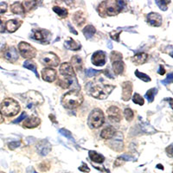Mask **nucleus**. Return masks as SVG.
<instances>
[{
    "instance_id": "obj_1",
    "label": "nucleus",
    "mask_w": 173,
    "mask_h": 173,
    "mask_svg": "<svg viewBox=\"0 0 173 173\" xmlns=\"http://www.w3.org/2000/svg\"><path fill=\"white\" fill-rule=\"evenodd\" d=\"M83 102L82 94L76 90H72L65 94L62 99V103L63 107L68 109L76 108Z\"/></svg>"
},
{
    "instance_id": "obj_2",
    "label": "nucleus",
    "mask_w": 173,
    "mask_h": 173,
    "mask_svg": "<svg viewBox=\"0 0 173 173\" xmlns=\"http://www.w3.org/2000/svg\"><path fill=\"white\" fill-rule=\"evenodd\" d=\"M121 10L122 9L119 4V1L111 0L101 2L98 7V12L101 17L115 16L119 12H120Z\"/></svg>"
},
{
    "instance_id": "obj_3",
    "label": "nucleus",
    "mask_w": 173,
    "mask_h": 173,
    "mask_svg": "<svg viewBox=\"0 0 173 173\" xmlns=\"http://www.w3.org/2000/svg\"><path fill=\"white\" fill-rule=\"evenodd\" d=\"M1 114L4 115L11 117V116L17 115L20 111V106L15 99L11 98H7L3 100L1 103Z\"/></svg>"
},
{
    "instance_id": "obj_4",
    "label": "nucleus",
    "mask_w": 173,
    "mask_h": 173,
    "mask_svg": "<svg viewBox=\"0 0 173 173\" xmlns=\"http://www.w3.org/2000/svg\"><path fill=\"white\" fill-rule=\"evenodd\" d=\"M114 89V86L111 85H96L92 87L90 89V94L96 99H107L112 91Z\"/></svg>"
},
{
    "instance_id": "obj_5",
    "label": "nucleus",
    "mask_w": 173,
    "mask_h": 173,
    "mask_svg": "<svg viewBox=\"0 0 173 173\" xmlns=\"http://www.w3.org/2000/svg\"><path fill=\"white\" fill-rule=\"evenodd\" d=\"M104 121H105L104 113L100 109L95 108L91 112L88 117V125L91 128H99L103 125Z\"/></svg>"
},
{
    "instance_id": "obj_6",
    "label": "nucleus",
    "mask_w": 173,
    "mask_h": 173,
    "mask_svg": "<svg viewBox=\"0 0 173 173\" xmlns=\"http://www.w3.org/2000/svg\"><path fill=\"white\" fill-rule=\"evenodd\" d=\"M40 62L42 65L47 67H56L60 63V59L52 52H47L41 55Z\"/></svg>"
},
{
    "instance_id": "obj_7",
    "label": "nucleus",
    "mask_w": 173,
    "mask_h": 173,
    "mask_svg": "<svg viewBox=\"0 0 173 173\" xmlns=\"http://www.w3.org/2000/svg\"><path fill=\"white\" fill-rule=\"evenodd\" d=\"M18 49H19V52L21 56L27 59H31V58L35 57L36 55V49L32 47L30 44L25 42H21L18 44Z\"/></svg>"
},
{
    "instance_id": "obj_8",
    "label": "nucleus",
    "mask_w": 173,
    "mask_h": 173,
    "mask_svg": "<svg viewBox=\"0 0 173 173\" xmlns=\"http://www.w3.org/2000/svg\"><path fill=\"white\" fill-rule=\"evenodd\" d=\"M24 96H26L25 99L28 101V107H31V106H36V105H40L43 102V98L41 94H39L36 91H30L23 94Z\"/></svg>"
},
{
    "instance_id": "obj_9",
    "label": "nucleus",
    "mask_w": 173,
    "mask_h": 173,
    "mask_svg": "<svg viewBox=\"0 0 173 173\" xmlns=\"http://www.w3.org/2000/svg\"><path fill=\"white\" fill-rule=\"evenodd\" d=\"M91 61L94 65L97 67H102L106 64V53L99 50L93 54Z\"/></svg>"
},
{
    "instance_id": "obj_10",
    "label": "nucleus",
    "mask_w": 173,
    "mask_h": 173,
    "mask_svg": "<svg viewBox=\"0 0 173 173\" xmlns=\"http://www.w3.org/2000/svg\"><path fill=\"white\" fill-rule=\"evenodd\" d=\"M58 84L62 88H72L74 85H77V79L75 76H61L59 79Z\"/></svg>"
},
{
    "instance_id": "obj_11",
    "label": "nucleus",
    "mask_w": 173,
    "mask_h": 173,
    "mask_svg": "<svg viewBox=\"0 0 173 173\" xmlns=\"http://www.w3.org/2000/svg\"><path fill=\"white\" fill-rule=\"evenodd\" d=\"M42 78L48 82H53L56 78V71L51 68H45L42 70Z\"/></svg>"
},
{
    "instance_id": "obj_12",
    "label": "nucleus",
    "mask_w": 173,
    "mask_h": 173,
    "mask_svg": "<svg viewBox=\"0 0 173 173\" xmlns=\"http://www.w3.org/2000/svg\"><path fill=\"white\" fill-rule=\"evenodd\" d=\"M36 149H37V151L40 155L46 156L51 151V145L47 140H41L36 145Z\"/></svg>"
},
{
    "instance_id": "obj_13",
    "label": "nucleus",
    "mask_w": 173,
    "mask_h": 173,
    "mask_svg": "<svg viewBox=\"0 0 173 173\" xmlns=\"http://www.w3.org/2000/svg\"><path fill=\"white\" fill-rule=\"evenodd\" d=\"M122 99L128 101L132 97V84L130 82H125L122 84Z\"/></svg>"
},
{
    "instance_id": "obj_14",
    "label": "nucleus",
    "mask_w": 173,
    "mask_h": 173,
    "mask_svg": "<svg viewBox=\"0 0 173 173\" xmlns=\"http://www.w3.org/2000/svg\"><path fill=\"white\" fill-rule=\"evenodd\" d=\"M147 22L151 26L159 27L162 24V17L156 12H151L147 15Z\"/></svg>"
},
{
    "instance_id": "obj_15",
    "label": "nucleus",
    "mask_w": 173,
    "mask_h": 173,
    "mask_svg": "<svg viewBox=\"0 0 173 173\" xmlns=\"http://www.w3.org/2000/svg\"><path fill=\"white\" fill-rule=\"evenodd\" d=\"M4 58L10 62H15L18 59V53L15 47H10L4 52Z\"/></svg>"
},
{
    "instance_id": "obj_16",
    "label": "nucleus",
    "mask_w": 173,
    "mask_h": 173,
    "mask_svg": "<svg viewBox=\"0 0 173 173\" xmlns=\"http://www.w3.org/2000/svg\"><path fill=\"white\" fill-rule=\"evenodd\" d=\"M60 73L62 76H75L74 68L68 62H64L61 65Z\"/></svg>"
},
{
    "instance_id": "obj_17",
    "label": "nucleus",
    "mask_w": 173,
    "mask_h": 173,
    "mask_svg": "<svg viewBox=\"0 0 173 173\" xmlns=\"http://www.w3.org/2000/svg\"><path fill=\"white\" fill-rule=\"evenodd\" d=\"M107 114L110 118V120L118 122L121 120V114H120V110L116 107H111L107 109Z\"/></svg>"
},
{
    "instance_id": "obj_18",
    "label": "nucleus",
    "mask_w": 173,
    "mask_h": 173,
    "mask_svg": "<svg viewBox=\"0 0 173 173\" xmlns=\"http://www.w3.org/2000/svg\"><path fill=\"white\" fill-rule=\"evenodd\" d=\"M22 24H23V22L21 20H18V19L9 20L8 22L6 23L5 28L7 29L9 32L12 33V32H15L16 30H17L18 28L22 25Z\"/></svg>"
},
{
    "instance_id": "obj_19",
    "label": "nucleus",
    "mask_w": 173,
    "mask_h": 173,
    "mask_svg": "<svg viewBox=\"0 0 173 173\" xmlns=\"http://www.w3.org/2000/svg\"><path fill=\"white\" fill-rule=\"evenodd\" d=\"M50 33L48 30H36L35 31L34 34V38L37 41L45 42L48 41V39H50Z\"/></svg>"
},
{
    "instance_id": "obj_20",
    "label": "nucleus",
    "mask_w": 173,
    "mask_h": 173,
    "mask_svg": "<svg viewBox=\"0 0 173 173\" xmlns=\"http://www.w3.org/2000/svg\"><path fill=\"white\" fill-rule=\"evenodd\" d=\"M41 123V120L36 117V116H32L29 119H27L24 123L25 126L26 128H35L36 126H38Z\"/></svg>"
},
{
    "instance_id": "obj_21",
    "label": "nucleus",
    "mask_w": 173,
    "mask_h": 173,
    "mask_svg": "<svg viewBox=\"0 0 173 173\" xmlns=\"http://www.w3.org/2000/svg\"><path fill=\"white\" fill-rule=\"evenodd\" d=\"M115 130H114V127L108 126V127H106L105 129L102 130V132L100 133V136H101V138H103V139L110 140V139H112V138L115 135Z\"/></svg>"
},
{
    "instance_id": "obj_22",
    "label": "nucleus",
    "mask_w": 173,
    "mask_h": 173,
    "mask_svg": "<svg viewBox=\"0 0 173 173\" xmlns=\"http://www.w3.org/2000/svg\"><path fill=\"white\" fill-rule=\"evenodd\" d=\"M147 58H148L147 54H146V53H140V54L135 55V56L132 58V61L135 64L140 65V64L145 63V62H146Z\"/></svg>"
},
{
    "instance_id": "obj_23",
    "label": "nucleus",
    "mask_w": 173,
    "mask_h": 173,
    "mask_svg": "<svg viewBox=\"0 0 173 173\" xmlns=\"http://www.w3.org/2000/svg\"><path fill=\"white\" fill-rule=\"evenodd\" d=\"M113 70L115 74H121L125 69V64L122 61H116L113 62Z\"/></svg>"
},
{
    "instance_id": "obj_24",
    "label": "nucleus",
    "mask_w": 173,
    "mask_h": 173,
    "mask_svg": "<svg viewBox=\"0 0 173 173\" xmlns=\"http://www.w3.org/2000/svg\"><path fill=\"white\" fill-rule=\"evenodd\" d=\"M89 157H90V159L93 162L98 163V164H101L105 161L104 156H102L101 154H99V153L94 151H89Z\"/></svg>"
},
{
    "instance_id": "obj_25",
    "label": "nucleus",
    "mask_w": 173,
    "mask_h": 173,
    "mask_svg": "<svg viewBox=\"0 0 173 173\" xmlns=\"http://www.w3.org/2000/svg\"><path fill=\"white\" fill-rule=\"evenodd\" d=\"M64 46L66 47L68 50H78L81 49V44L77 42H75L74 40H73L72 38H69L68 39L65 43H64Z\"/></svg>"
},
{
    "instance_id": "obj_26",
    "label": "nucleus",
    "mask_w": 173,
    "mask_h": 173,
    "mask_svg": "<svg viewBox=\"0 0 173 173\" xmlns=\"http://www.w3.org/2000/svg\"><path fill=\"white\" fill-rule=\"evenodd\" d=\"M10 10L12 13L14 14H18V15H23L25 14V8L23 6V4L19 2H16L14 3L11 7H10Z\"/></svg>"
},
{
    "instance_id": "obj_27",
    "label": "nucleus",
    "mask_w": 173,
    "mask_h": 173,
    "mask_svg": "<svg viewBox=\"0 0 173 173\" xmlns=\"http://www.w3.org/2000/svg\"><path fill=\"white\" fill-rule=\"evenodd\" d=\"M73 20L74 21V23L78 26H82V25L85 23L86 21V18L84 16V13L82 11H77L75 12L73 16Z\"/></svg>"
},
{
    "instance_id": "obj_28",
    "label": "nucleus",
    "mask_w": 173,
    "mask_h": 173,
    "mask_svg": "<svg viewBox=\"0 0 173 173\" xmlns=\"http://www.w3.org/2000/svg\"><path fill=\"white\" fill-rule=\"evenodd\" d=\"M82 32L83 35L85 36V37L87 39H90V38H92L94 36V35L95 34L96 30H95V28L93 25H88V26H86L83 29Z\"/></svg>"
},
{
    "instance_id": "obj_29",
    "label": "nucleus",
    "mask_w": 173,
    "mask_h": 173,
    "mask_svg": "<svg viewBox=\"0 0 173 173\" xmlns=\"http://www.w3.org/2000/svg\"><path fill=\"white\" fill-rule=\"evenodd\" d=\"M71 66H74L76 70H81L82 68V59L79 56H74L71 59Z\"/></svg>"
},
{
    "instance_id": "obj_30",
    "label": "nucleus",
    "mask_w": 173,
    "mask_h": 173,
    "mask_svg": "<svg viewBox=\"0 0 173 173\" xmlns=\"http://www.w3.org/2000/svg\"><path fill=\"white\" fill-rule=\"evenodd\" d=\"M24 67H25V68H28V69L31 70L33 73H35V74L36 75L37 78L39 77L38 73H37V70H36V65L34 63V62L30 61V60H27V61H25V62H24Z\"/></svg>"
},
{
    "instance_id": "obj_31",
    "label": "nucleus",
    "mask_w": 173,
    "mask_h": 173,
    "mask_svg": "<svg viewBox=\"0 0 173 173\" xmlns=\"http://www.w3.org/2000/svg\"><path fill=\"white\" fill-rule=\"evenodd\" d=\"M53 10L57 14L59 17H62V18L66 17L68 16V14L67 9L62 8V7H59V6H54L53 7Z\"/></svg>"
},
{
    "instance_id": "obj_32",
    "label": "nucleus",
    "mask_w": 173,
    "mask_h": 173,
    "mask_svg": "<svg viewBox=\"0 0 173 173\" xmlns=\"http://www.w3.org/2000/svg\"><path fill=\"white\" fill-rule=\"evenodd\" d=\"M157 88H151V89H149L147 92H146V98L147 99L149 102H152L153 100H154V97H155V95L157 94Z\"/></svg>"
},
{
    "instance_id": "obj_33",
    "label": "nucleus",
    "mask_w": 173,
    "mask_h": 173,
    "mask_svg": "<svg viewBox=\"0 0 173 173\" xmlns=\"http://www.w3.org/2000/svg\"><path fill=\"white\" fill-rule=\"evenodd\" d=\"M135 75L140 79V80H142L143 82H151V78L149 77L147 74H144V73H141L140 71H138V70H136L135 71Z\"/></svg>"
},
{
    "instance_id": "obj_34",
    "label": "nucleus",
    "mask_w": 173,
    "mask_h": 173,
    "mask_svg": "<svg viewBox=\"0 0 173 173\" xmlns=\"http://www.w3.org/2000/svg\"><path fill=\"white\" fill-rule=\"evenodd\" d=\"M110 59H111L112 62H116V61H122V55H121L120 52L114 51V52H112V53H111Z\"/></svg>"
},
{
    "instance_id": "obj_35",
    "label": "nucleus",
    "mask_w": 173,
    "mask_h": 173,
    "mask_svg": "<svg viewBox=\"0 0 173 173\" xmlns=\"http://www.w3.org/2000/svg\"><path fill=\"white\" fill-rule=\"evenodd\" d=\"M132 101L137 104V105H140V106H143L144 103H145V100L144 99L140 96L139 94H135L132 97Z\"/></svg>"
},
{
    "instance_id": "obj_36",
    "label": "nucleus",
    "mask_w": 173,
    "mask_h": 173,
    "mask_svg": "<svg viewBox=\"0 0 173 173\" xmlns=\"http://www.w3.org/2000/svg\"><path fill=\"white\" fill-rule=\"evenodd\" d=\"M124 114H125V118L126 120L131 121L133 119V112L131 108H125L124 110Z\"/></svg>"
},
{
    "instance_id": "obj_37",
    "label": "nucleus",
    "mask_w": 173,
    "mask_h": 173,
    "mask_svg": "<svg viewBox=\"0 0 173 173\" xmlns=\"http://www.w3.org/2000/svg\"><path fill=\"white\" fill-rule=\"evenodd\" d=\"M59 132H60L62 135L65 136V137L68 138V140H72V141H74V138H73V136H72L71 132H69V131H68V130H66V129H60V130H59Z\"/></svg>"
},
{
    "instance_id": "obj_38",
    "label": "nucleus",
    "mask_w": 173,
    "mask_h": 173,
    "mask_svg": "<svg viewBox=\"0 0 173 173\" xmlns=\"http://www.w3.org/2000/svg\"><path fill=\"white\" fill-rule=\"evenodd\" d=\"M100 73V71L98 70H95V69H93V68H88L86 70V75L88 77H93V76H95L97 74H99Z\"/></svg>"
},
{
    "instance_id": "obj_39",
    "label": "nucleus",
    "mask_w": 173,
    "mask_h": 173,
    "mask_svg": "<svg viewBox=\"0 0 173 173\" xmlns=\"http://www.w3.org/2000/svg\"><path fill=\"white\" fill-rule=\"evenodd\" d=\"M35 4H36V2L35 1H25L24 3V5L25 7L24 8L26 9V10H30L31 9L35 7Z\"/></svg>"
},
{
    "instance_id": "obj_40",
    "label": "nucleus",
    "mask_w": 173,
    "mask_h": 173,
    "mask_svg": "<svg viewBox=\"0 0 173 173\" xmlns=\"http://www.w3.org/2000/svg\"><path fill=\"white\" fill-rule=\"evenodd\" d=\"M170 2H165V1H158V0H156V4L158 5V7L161 9L162 10H167V4H169Z\"/></svg>"
},
{
    "instance_id": "obj_41",
    "label": "nucleus",
    "mask_w": 173,
    "mask_h": 173,
    "mask_svg": "<svg viewBox=\"0 0 173 173\" xmlns=\"http://www.w3.org/2000/svg\"><path fill=\"white\" fill-rule=\"evenodd\" d=\"M172 82H173V74L172 73H170V74L166 76V79L164 80V81H162L161 82L163 83L164 85H167V84L172 83Z\"/></svg>"
},
{
    "instance_id": "obj_42",
    "label": "nucleus",
    "mask_w": 173,
    "mask_h": 173,
    "mask_svg": "<svg viewBox=\"0 0 173 173\" xmlns=\"http://www.w3.org/2000/svg\"><path fill=\"white\" fill-rule=\"evenodd\" d=\"M19 146H21V142L20 141H17V142H11L9 144V148L10 150H14V149L19 147Z\"/></svg>"
},
{
    "instance_id": "obj_43",
    "label": "nucleus",
    "mask_w": 173,
    "mask_h": 173,
    "mask_svg": "<svg viewBox=\"0 0 173 173\" xmlns=\"http://www.w3.org/2000/svg\"><path fill=\"white\" fill-rule=\"evenodd\" d=\"M25 118H27V114H26L25 112H23V113H22V114H21V116H19L17 119H16V120L13 121V123H15V124L19 123L20 121H22L23 120H25Z\"/></svg>"
},
{
    "instance_id": "obj_44",
    "label": "nucleus",
    "mask_w": 173,
    "mask_h": 173,
    "mask_svg": "<svg viewBox=\"0 0 173 173\" xmlns=\"http://www.w3.org/2000/svg\"><path fill=\"white\" fill-rule=\"evenodd\" d=\"M7 10V4L5 2L0 3V13H4Z\"/></svg>"
},
{
    "instance_id": "obj_45",
    "label": "nucleus",
    "mask_w": 173,
    "mask_h": 173,
    "mask_svg": "<svg viewBox=\"0 0 173 173\" xmlns=\"http://www.w3.org/2000/svg\"><path fill=\"white\" fill-rule=\"evenodd\" d=\"M120 30L118 32V31H113L112 33H110V36L114 39V40H115V41H119V36H120Z\"/></svg>"
},
{
    "instance_id": "obj_46",
    "label": "nucleus",
    "mask_w": 173,
    "mask_h": 173,
    "mask_svg": "<svg viewBox=\"0 0 173 173\" xmlns=\"http://www.w3.org/2000/svg\"><path fill=\"white\" fill-rule=\"evenodd\" d=\"M79 170H80L81 172H90V169L88 168V166L86 165L85 163L82 164V165L79 168Z\"/></svg>"
},
{
    "instance_id": "obj_47",
    "label": "nucleus",
    "mask_w": 173,
    "mask_h": 173,
    "mask_svg": "<svg viewBox=\"0 0 173 173\" xmlns=\"http://www.w3.org/2000/svg\"><path fill=\"white\" fill-rule=\"evenodd\" d=\"M123 163H124V159L120 157H118V158L116 159L115 163H114V165H115V166H120V165H123Z\"/></svg>"
},
{
    "instance_id": "obj_48",
    "label": "nucleus",
    "mask_w": 173,
    "mask_h": 173,
    "mask_svg": "<svg viewBox=\"0 0 173 173\" xmlns=\"http://www.w3.org/2000/svg\"><path fill=\"white\" fill-rule=\"evenodd\" d=\"M159 70H158V73L160 74H165V68H164V67L162 66V65H160V67H159Z\"/></svg>"
},
{
    "instance_id": "obj_49",
    "label": "nucleus",
    "mask_w": 173,
    "mask_h": 173,
    "mask_svg": "<svg viewBox=\"0 0 173 173\" xmlns=\"http://www.w3.org/2000/svg\"><path fill=\"white\" fill-rule=\"evenodd\" d=\"M4 31H5V26L4 24L0 23V33H3Z\"/></svg>"
},
{
    "instance_id": "obj_50",
    "label": "nucleus",
    "mask_w": 173,
    "mask_h": 173,
    "mask_svg": "<svg viewBox=\"0 0 173 173\" xmlns=\"http://www.w3.org/2000/svg\"><path fill=\"white\" fill-rule=\"evenodd\" d=\"M4 46H5V42H4V41L3 39L0 38V50H3L4 48Z\"/></svg>"
},
{
    "instance_id": "obj_51",
    "label": "nucleus",
    "mask_w": 173,
    "mask_h": 173,
    "mask_svg": "<svg viewBox=\"0 0 173 173\" xmlns=\"http://www.w3.org/2000/svg\"><path fill=\"white\" fill-rule=\"evenodd\" d=\"M172 145H171L168 148H166V151H167L168 155L170 157H172Z\"/></svg>"
},
{
    "instance_id": "obj_52",
    "label": "nucleus",
    "mask_w": 173,
    "mask_h": 173,
    "mask_svg": "<svg viewBox=\"0 0 173 173\" xmlns=\"http://www.w3.org/2000/svg\"><path fill=\"white\" fill-rule=\"evenodd\" d=\"M68 27H69V30H70V31H71V32H73V33L74 34V35H77V31H76V30H74V28H73V27H72V25H69V24H68Z\"/></svg>"
},
{
    "instance_id": "obj_53",
    "label": "nucleus",
    "mask_w": 173,
    "mask_h": 173,
    "mask_svg": "<svg viewBox=\"0 0 173 173\" xmlns=\"http://www.w3.org/2000/svg\"><path fill=\"white\" fill-rule=\"evenodd\" d=\"M27 173H37V172L34 170L32 167H30V168L27 169Z\"/></svg>"
},
{
    "instance_id": "obj_54",
    "label": "nucleus",
    "mask_w": 173,
    "mask_h": 173,
    "mask_svg": "<svg viewBox=\"0 0 173 173\" xmlns=\"http://www.w3.org/2000/svg\"><path fill=\"white\" fill-rule=\"evenodd\" d=\"M3 122H4V118H3V115H2L1 112H0V124L3 123Z\"/></svg>"
},
{
    "instance_id": "obj_55",
    "label": "nucleus",
    "mask_w": 173,
    "mask_h": 173,
    "mask_svg": "<svg viewBox=\"0 0 173 173\" xmlns=\"http://www.w3.org/2000/svg\"><path fill=\"white\" fill-rule=\"evenodd\" d=\"M107 46H108V48L111 50L112 48H113V45H112V42H108V43H107Z\"/></svg>"
},
{
    "instance_id": "obj_56",
    "label": "nucleus",
    "mask_w": 173,
    "mask_h": 173,
    "mask_svg": "<svg viewBox=\"0 0 173 173\" xmlns=\"http://www.w3.org/2000/svg\"><path fill=\"white\" fill-rule=\"evenodd\" d=\"M157 168H159V167H160V169H162V170L164 169V168L162 167V165H157Z\"/></svg>"
},
{
    "instance_id": "obj_57",
    "label": "nucleus",
    "mask_w": 173,
    "mask_h": 173,
    "mask_svg": "<svg viewBox=\"0 0 173 173\" xmlns=\"http://www.w3.org/2000/svg\"><path fill=\"white\" fill-rule=\"evenodd\" d=\"M0 69H3V68H2V67L0 66Z\"/></svg>"
},
{
    "instance_id": "obj_58",
    "label": "nucleus",
    "mask_w": 173,
    "mask_h": 173,
    "mask_svg": "<svg viewBox=\"0 0 173 173\" xmlns=\"http://www.w3.org/2000/svg\"><path fill=\"white\" fill-rule=\"evenodd\" d=\"M0 173H4V172H0Z\"/></svg>"
}]
</instances>
